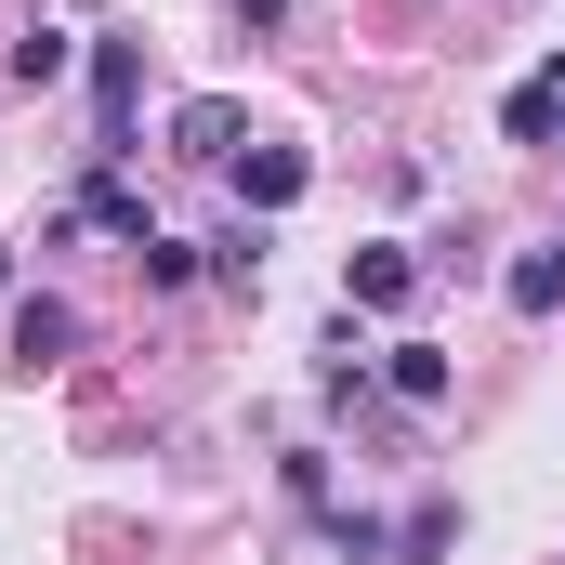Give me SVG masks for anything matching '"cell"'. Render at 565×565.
Wrapping results in <instances>:
<instances>
[{"label": "cell", "mask_w": 565, "mask_h": 565, "mask_svg": "<svg viewBox=\"0 0 565 565\" xmlns=\"http://www.w3.org/2000/svg\"><path fill=\"white\" fill-rule=\"evenodd\" d=\"M342 302H355V316H408V302H422V250H395V237H369V250L342 264Z\"/></svg>", "instance_id": "obj_3"}, {"label": "cell", "mask_w": 565, "mask_h": 565, "mask_svg": "<svg viewBox=\"0 0 565 565\" xmlns=\"http://www.w3.org/2000/svg\"><path fill=\"white\" fill-rule=\"evenodd\" d=\"M382 382H395V408H447V382H460V369H447V342H395V355H382Z\"/></svg>", "instance_id": "obj_6"}, {"label": "cell", "mask_w": 565, "mask_h": 565, "mask_svg": "<svg viewBox=\"0 0 565 565\" xmlns=\"http://www.w3.org/2000/svg\"><path fill=\"white\" fill-rule=\"evenodd\" d=\"M0 66H13L26 93H53V79L79 66V40H66V26H13V53H0Z\"/></svg>", "instance_id": "obj_7"}, {"label": "cell", "mask_w": 565, "mask_h": 565, "mask_svg": "<svg viewBox=\"0 0 565 565\" xmlns=\"http://www.w3.org/2000/svg\"><path fill=\"white\" fill-rule=\"evenodd\" d=\"M302 184H316V158H302V145H250V158H237V198H250V224H264V211H289Z\"/></svg>", "instance_id": "obj_5"}, {"label": "cell", "mask_w": 565, "mask_h": 565, "mask_svg": "<svg viewBox=\"0 0 565 565\" xmlns=\"http://www.w3.org/2000/svg\"><path fill=\"white\" fill-rule=\"evenodd\" d=\"M500 289H513V316H553V302H565V237H540V250H526Z\"/></svg>", "instance_id": "obj_8"}, {"label": "cell", "mask_w": 565, "mask_h": 565, "mask_svg": "<svg viewBox=\"0 0 565 565\" xmlns=\"http://www.w3.org/2000/svg\"><path fill=\"white\" fill-rule=\"evenodd\" d=\"M277 13H289V0H237V26H277Z\"/></svg>", "instance_id": "obj_13"}, {"label": "cell", "mask_w": 565, "mask_h": 565, "mask_svg": "<svg viewBox=\"0 0 565 565\" xmlns=\"http://www.w3.org/2000/svg\"><path fill=\"white\" fill-rule=\"evenodd\" d=\"M132 93H145V53L93 40V158H132Z\"/></svg>", "instance_id": "obj_1"}, {"label": "cell", "mask_w": 565, "mask_h": 565, "mask_svg": "<svg viewBox=\"0 0 565 565\" xmlns=\"http://www.w3.org/2000/svg\"><path fill=\"white\" fill-rule=\"evenodd\" d=\"M0 289H13V237H0Z\"/></svg>", "instance_id": "obj_15"}, {"label": "cell", "mask_w": 565, "mask_h": 565, "mask_svg": "<svg viewBox=\"0 0 565 565\" xmlns=\"http://www.w3.org/2000/svg\"><path fill=\"white\" fill-rule=\"evenodd\" d=\"M447 540H460V513H447V500H422V513L395 526V553H408V565H434V553H447Z\"/></svg>", "instance_id": "obj_11"}, {"label": "cell", "mask_w": 565, "mask_h": 565, "mask_svg": "<svg viewBox=\"0 0 565 565\" xmlns=\"http://www.w3.org/2000/svg\"><path fill=\"white\" fill-rule=\"evenodd\" d=\"M553 145H565V79H553Z\"/></svg>", "instance_id": "obj_14"}, {"label": "cell", "mask_w": 565, "mask_h": 565, "mask_svg": "<svg viewBox=\"0 0 565 565\" xmlns=\"http://www.w3.org/2000/svg\"><path fill=\"white\" fill-rule=\"evenodd\" d=\"M211 277H224V289H264V224H237V237H211Z\"/></svg>", "instance_id": "obj_10"}, {"label": "cell", "mask_w": 565, "mask_h": 565, "mask_svg": "<svg viewBox=\"0 0 565 565\" xmlns=\"http://www.w3.org/2000/svg\"><path fill=\"white\" fill-rule=\"evenodd\" d=\"M540 79H565V40H553V66H540Z\"/></svg>", "instance_id": "obj_16"}, {"label": "cell", "mask_w": 565, "mask_h": 565, "mask_svg": "<svg viewBox=\"0 0 565 565\" xmlns=\"http://www.w3.org/2000/svg\"><path fill=\"white\" fill-rule=\"evenodd\" d=\"M79 355V302L66 289H13V369H66Z\"/></svg>", "instance_id": "obj_4"}, {"label": "cell", "mask_w": 565, "mask_h": 565, "mask_svg": "<svg viewBox=\"0 0 565 565\" xmlns=\"http://www.w3.org/2000/svg\"><path fill=\"white\" fill-rule=\"evenodd\" d=\"M237 132H250L237 93H184V106H171V158H184V171H237Z\"/></svg>", "instance_id": "obj_2"}, {"label": "cell", "mask_w": 565, "mask_h": 565, "mask_svg": "<svg viewBox=\"0 0 565 565\" xmlns=\"http://www.w3.org/2000/svg\"><path fill=\"white\" fill-rule=\"evenodd\" d=\"M500 132H513V145H553V79H526V93L500 106Z\"/></svg>", "instance_id": "obj_12"}, {"label": "cell", "mask_w": 565, "mask_h": 565, "mask_svg": "<svg viewBox=\"0 0 565 565\" xmlns=\"http://www.w3.org/2000/svg\"><path fill=\"white\" fill-rule=\"evenodd\" d=\"M132 264H145V289H198V277H211V250H198V237H171V224L145 237Z\"/></svg>", "instance_id": "obj_9"}]
</instances>
